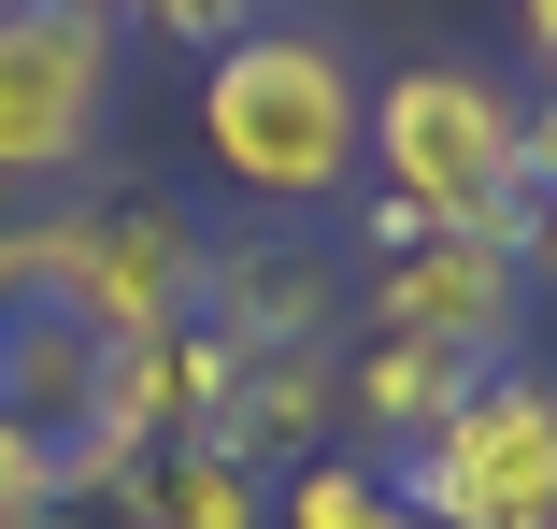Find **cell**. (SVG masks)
<instances>
[{
	"instance_id": "cell-16",
	"label": "cell",
	"mask_w": 557,
	"mask_h": 529,
	"mask_svg": "<svg viewBox=\"0 0 557 529\" xmlns=\"http://www.w3.org/2000/svg\"><path fill=\"white\" fill-rule=\"evenodd\" d=\"M529 258H543V272H557V186H543V230H529Z\"/></svg>"
},
{
	"instance_id": "cell-1",
	"label": "cell",
	"mask_w": 557,
	"mask_h": 529,
	"mask_svg": "<svg viewBox=\"0 0 557 529\" xmlns=\"http://www.w3.org/2000/svg\"><path fill=\"white\" fill-rule=\"evenodd\" d=\"M515 115L529 100L486 72V58H414L372 86L358 115V172H372V258L414 244V230H472V244H515L543 230V186L515 172Z\"/></svg>"
},
{
	"instance_id": "cell-10",
	"label": "cell",
	"mask_w": 557,
	"mask_h": 529,
	"mask_svg": "<svg viewBox=\"0 0 557 529\" xmlns=\"http://www.w3.org/2000/svg\"><path fill=\"white\" fill-rule=\"evenodd\" d=\"M472 372H486V358H458V344H400V330H372V358H358L344 401H358V430H372V444H429L443 415L472 401Z\"/></svg>"
},
{
	"instance_id": "cell-13",
	"label": "cell",
	"mask_w": 557,
	"mask_h": 529,
	"mask_svg": "<svg viewBox=\"0 0 557 529\" xmlns=\"http://www.w3.org/2000/svg\"><path fill=\"white\" fill-rule=\"evenodd\" d=\"M115 29H172V44H230V29H258V0H100Z\"/></svg>"
},
{
	"instance_id": "cell-3",
	"label": "cell",
	"mask_w": 557,
	"mask_h": 529,
	"mask_svg": "<svg viewBox=\"0 0 557 529\" xmlns=\"http://www.w3.org/2000/svg\"><path fill=\"white\" fill-rule=\"evenodd\" d=\"M0 258H15V286L58 300L72 330L144 344V330H186L200 315V258L214 244H200L186 200H86V216H15Z\"/></svg>"
},
{
	"instance_id": "cell-11",
	"label": "cell",
	"mask_w": 557,
	"mask_h": 529,
	"mask_svg": "<svg viewBox=\"0 0 557 529\" xmlns=\"http://www.w3.org/2000/svg\"><path fill=\"white\" fill-rule=\"evenodd\" d=\"M272 529H400V487L372 458H300L272 472Z\"/></svg>"
},
{
	"instance_id": "cell-6",
	"label": "cell",
	"mask_w": 557,
	"mask_h": 529,
	"mask_svg": "<svg viewBox=\"0 0 557 529\" xmlns=\"http://www.w3.org/2000/svg\"><path fill=\"white\" fill-rule=\"evenodd\" d=\"M372 330L458 344V358H515V330H529V258H515V244H472V230H414V244L372 258Z\"/></svg>"
},
{
	"instance_id": "cell-2",
	"label": "cell",
	"mask_w": 557,
	"mask_h": 529,
	"mask_svg": "<svg viewBox=\"0 0 557 529\" xmlns=\"http://www.w3.org/2000/svg\"><path fill=\"white\" fill-rule=\"evenodd\" d=\"M358 115H372L358 58L329 29H300V15H258V29H230L200 58V158L244 200H272V216L358 186Z\"/></svg>"
},
{
	"instance_id": "cell-8",
	"label": "cell",
	"mask_w": 557,
	"mask_h": 529,
	"mask_svg": "<svg viewBox=\"0 0 557 529\" xmlns=\"http://www.w3.org/2000/svg\"><path fill=\"white\" fill-rule=\"evenodd\" d=\"M329 415H344V372H329V344H272V358H244V372H230V401H214V430H200V444H230L244 472H300Z\"/></svg>"
},
{
	"instance_id": "cell-15",
	"label": "cell",
	"mask_w": 557,
	"mask_h": 529,
	"mask_svg": "<svg viewBox=\"0 0 557 529\" xmlns=\"http://www.w3.org/2000/svg\"><path fill=\"white\" fill-rule=\"evenodd\" d=\"M515 44H529V72H557V0H515Z\"/></svg>"
},
{
	"instance_id": "cell-14",
	"label": "cell",
	"mask_w": 557,
	"mask_h": 529,
	"mask_svg": "<svg viewBox=\"0 0 557 529\" xmlns=\"http://www.w3.org/2000/svg\"><path fill=\"white\" fill-rule=\"evenodd\" d=\"M515 172L557 186V100H529V115H515Z\"/></svg>"
},
{
	"instance_id": "cell-18",
	"label": "cell",
	"mask_w": 557,
	"mask_h": 529,
	"mask_svg": "<svg viewBox=\"0 0 557 529\" xmlns=\"http://www.w3.org/2000/svg\"><path fill=\"white\" fill-rule=\"evenodd\" d=\"M44 529H72V501H58V515H44Z\"/></svg>"
},
{
	"instance_id": "cell-4",
	"label": "cell",
	"mask_w": 557,
	"mask_h": 529,
	"mask_svg": "<svg viewBox=\"0 0 557 529\" xmlns=\"http://www.w3.org/2000/svg\"><path fill=\"white\" fill-rule=\"evenodd\" d=\"M386 487L443 529H557V372H515L486 358L472 401L443 415L429 444L386 458Z\"/></svg>"
},
{
	"instance_id": "cell-7",
	"label": "cell",
	"mask_w": 557,
	"mask_h": 529,
	"mask_svg": "<svg viewBox=\"0 0 557 529\" xmlns=\"http://www.w3.org/2000/svg\"><path fill=\"white\" fill-rule=\"evenodd\" d=\"M329 258L314 244H286V230H258V244H214L200 258V330L214 344H244V358H272V344H314L329 330Z\"/></svg>"
},
{
	"instance_id": "cell-17",
	"label": "cell",
	"mask_w": 557,
	"mask_h": 529,
	"mask_svg": "<svg viewBox=\"0 0 557 529\" xmlns=\"http://www.w3.org/2000/svg\"><path fill=\"white\" fill-rule=\"evenodd\" d=\"M400 529H443V515H414V501H400Z\"/></svg>"
},
{
	"instance_id": "cell-5",
	"label": "cell",
	"mask_w": 557,
	"mask_h": 529,
	"mask_svg": "<svg viewBox=\"0 0 557 529\" xmlns=\"http://www.w3.org/2000/svg\"><path fill=\"white\" fill-rule=\"evenodd\" d=\"M115 144V15L0 0V186H72Z\"/></svg>"
},
{
	"instance_id": "cell-9",
	"label": "cell",
	"mask_w": 557,
	"mask_h": 529,
	"mask_svg": "<svg viewBox=\"0 0 557 529\" xmlns=\"http://www.w3.org/2000/svg\"><path fill=\"white\" fill-rule=\"evenodd\" d=\"M129 529H272V472H244L230 444H158L115 472Z\"/></svg>"
},
{
	"instance_id": "cell-12",
	"label": "cell",
	"mask_w": 557,
	"mask_h": 529,
	"mask_svg": "<svg viewBox=\"0 0 557 529\" xmlns=\"http://www.w3.org/2000/svg\"><path fill=\"white\" fill-rule=\"evenodd\" d=\"M44 515H58V444L29 415H0V529H44Z\"/></svg>"
}]
</instances>
